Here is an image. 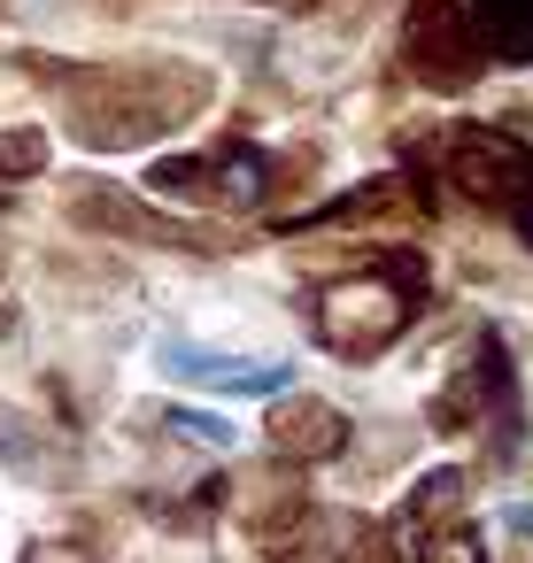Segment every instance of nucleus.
Returning <instances> with one entry per match:
<instances>
[{"label": "nucleus", "instance_id": "f257e3e1", "mask_svg": "<svg viewBox=\"0 0 533 563\" xmlns=\"http://www.w3.org/2000/svg\"><path fill=\"white\" fill-rule=\"evenodd\" d=\"M417 294H425L417 271H402V278L394 271H356V278H333L317 294V324H325L333 347L363 355V347H387L402 332V317L417 309Z\"/></svg>", "mask_w": 533, "mask_h": 563}, {"label": "nucleus", "instance_id": "0eeeda50", "mask_svg": "<svg viewBox=\"0 0 533 563\" xmlns=\"http://www.w3.org/2000/svg\"><path fill=\"white\" fill-rule=\"evenodd\" d=\"M263 186H271V155L263 147H225L217 155V194L225 201H263Z\"/></svg>", "mask_w": 533, "mask_h": 563}, {"label": "nucleus", "instance_id": "1a4fd4ad", "mask_svg": "<svg viewBox=\"0 0 533 563\" xmlns=\"http://www.w3.org/2000/svg\"><path fill=\"white\" fill-rule=\"evenodd\" d=\"M17 147H0V170H40L47 163V147H40V132H9Z\"/></svg>", "mask_w": 533, "mask_h": 563}, {"label": "nucleus", "instance_id": "6e6552de", "mask_svg": "<svg viewBox=\"0 0 533 563\" xmlns=\"http://www.w3.org/2000/svg\"><path fill=\"white\" fill-rule=\"evenodd\" d=\"M163 424H171L178 440H202V448H240V432H232L225 417H202V409H171Z\"/></svg>", "mask_w": 533, "mask_h": 563}, {"label": "nucleus", "instance_id": "9b49d317", "mask_svg": "<svg viewBox=\"0 0 533 563\" xmlns=\"http://www.w3.org/2000/svg\"><path fill=\"white\" fill-rule=\"evenodd\" d=\"M24 563H94V555H86V548H32Z\"/></svg>", "mask_w": 533, "mask_h": 563}, {"label": "nucleus", "instance_id": "39448f33", "mask_svg": "<svg viewBox=\"0 0 533 563\" xmlns=\"http://www.w3.org/2000/svg\"><path fill=\"white\" fill-rule=\"evenodd\" d=\"M271 440H279L286 455H333V448L348 440V424H340V409H325V401H279Z\"/></svg>", "mask_w": 533, "mask_h": 563}, {"label": "nucleus", "instance_id": "423d86ee", "mask_svg": "<svg viewBox=\"0 0 533 563\" xmlns=\"http://www.w3.org/2000/svg\"><path fill=\"white\" fill-rule=\"evenodd\" d=\"M464 9L479 16L487 55H502V63H533V0H464Z\"/></svg>", "mask_w": 533, "mask_h": 563}, {"label": "nucleus", "instance_id": "7ed1b4c3", "mask_svg": "<svg viewBox=\"0 0 533 563\" xmlns=\"http://www.w3.org/2000/svg\"><path fill=\"white\" fill-rule=\"evenodd\" d=\"M155 363H163V378L209 386V394H279V386H294V363L286 355H217L202 340H163Z\"/></svg>", "mask_w": 533, "mask_h": 563}, {"label": "nucleus", "instance_id": "f03ea898", "mask_svg": "<svg viewBox=\"0 0 533 563\" xmlns=\"http://www.w3.org/2000/svg\"><path fill=\"white\" fill-rule=\"evenodd\" d=\"M410 55H417V70H433V86H471L479 63H487L479 16L464 9V0H417V16H410Z\"/></svg>", "mask_w": 533, "mask_h": 563}, {"label": "nucleus", "instance_id": "20e7f679", "mask_svg": "<svg viewBox=\"0 0 533 563\" xmlns=\"http://www.w3.org/2000/svg\"><path fill=\"white\" fill-rule=\"evenodd\" d=\"M448 178L471 194V201H518L525 186H533V147H518V140H502V132H464L456 147H448Z\"/></svg>", "mask_w": 533, "mask_h": 563}, {"label": "nucleus", "instance_id": "9d476101", "mask_svg": "<svg viewBox=\"0 0 533 563\" xmlns=\"http://www.w3.org/2000/svg\"><path fill=\"white\" fill-rule=\"evenodd\" d=\"M510 224H518V232H525V247H533V186L510 201Z\"/></svg>", "mask_w": 533, "mask_h": 563}]
</instances>
